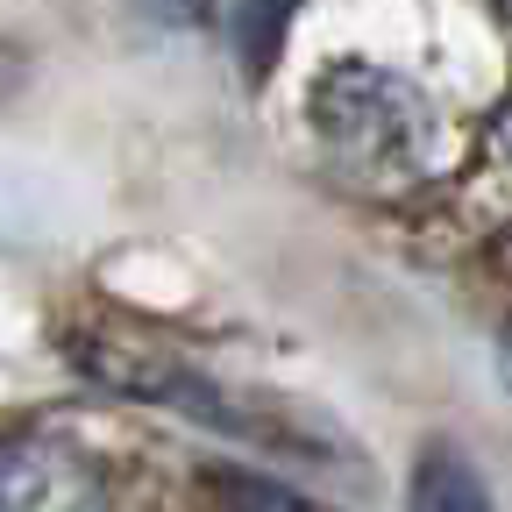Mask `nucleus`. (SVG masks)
I'll return each instance as SVG.
<instances>
[{"label":"nucleus","mask_w":512,"mask_h":512,"mask_svg":"<svg viewBox=\"0 0 512 512\" xmlns=\"http://www.w3.org/2000/svg\"><path fill=\"white\" fill-rule=\"evenodd\" d=\"M413 512H491V491L470 456H456L448 441H434L413 463Z\"/></svg>","instance_id":"3"},{"label":"nucleus","mask_w":512,"mask_h":512,"mask_svg":"<svg viewBox=\"0 0 512 512\" xmlns=\"http://www.w3.org/2000/svg\"><path fill=\"white\" fill-rule=\"evenodd\" d=\"M114 477L72 434H8L0 441V512H107Z\"/></svg>","instance_id":"2"},{"label":"nucleus","mask_w":512,"mask_h":512,"mask_svg":"<svg viewBox=\"0 0 512 512\" xmlns=\"http://www.w3.org/2000/svg\"><path fill=\"white\" fill-rule=\"evenodd\" d=\"M505 377H512V328H505Z\"/></svg>","instance_id":"8"},{"label":"nucleus","mask_w":512,"mask_h":512,"mask_svg":"<svg viewBox=\"0 0 512 512\" xmlns=\"http://www.w3.org/2000/svg\"><path fill=\"white\" fill-rule=\"evenodd\" d=\"M498 150H505V164H512V100H505V114H498Z\"/></svg>","instance_id":"7"},{"label":"nucleus","mask_w":512,"mask_h":512,"mask_svg":"<svg viewBox=\"0 0 512 512\" xmlns=\"http://www.w3.org/2000/svg\"><path fill=\"white\" fill-rule=\"evenodd\" d=\"M313 136L342 171L356 178H377V185H413L434 171L441 157V114L434 100L399 79L392 64H328L313 86Z\"/></svg>","instance_id":"1"},{"label":"nucleus","mask_w":512,"mask_h":512,"mask_svg":"<svg viewBox=\"0 0 512 512\" xmlns=\"http://www.w3.org/2000/svg\"><path fill=\"white\" fill-rule=\"evenodd\" d=\"M22 79H29L22 43H15V36H0V100H15V93H22Z\"/></svg>","instance_id":"6"},{"label":"nucleus","mask_w":512,"mask_h":512,"mask_svg":"<svg viewBox=\"0 0 512 512\" xmlns=\"http://www.w3.org/2000/svg\"><path fill=\"white\" fill-rule=\"evenodd\" d=\"M136 8L157 22V29H200L214 15V0H136Z\"/></svg>","instance_id":"5"},{"label":"nucleus","mask_w":512,"mask_h":512,"mask_svg":"<svg viewBox=\"0 0 512 512\" xmlns=\"http://www.w3.org/2000/svg\"><path fill=\"white\" fill-rule=\"evenodd\" d=\"M299 15V0H228V43L249 72H271V57Z\"/></svg>","instance_id":"4"}]
</instances>
